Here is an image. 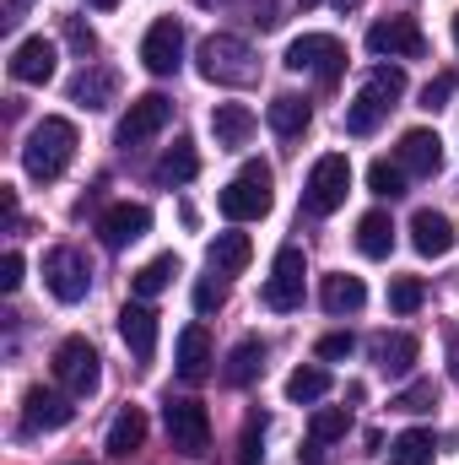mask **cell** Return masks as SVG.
<instances>
[{"instance_id":"f546056e","label":"cell","mask_w":459,"mask_h":465,"mask_svg":"<svg viewBox=\"0 0 459 465\" xmlns=\"http://www.w3.org/2000/svg\"><path fill=\"white\" fill-rule=\"evenodd\" d=\"M141 444H146V411H141V406H124L114 417V428H109V455L124 460V455H135Z\"/></svg>"},{"instance_id":"d4e9b609","label":"cell","mask_w":459,"mask_h":465,"mask_svg":"<svg viewBox=\"0 0 459 465\" xmlns=\"http://www.w3.org/2000/svg\"><path fill=\"white\" fill-rule=\"evenodd\" d=\"M259 373H265V341H259V336H243V341L228 351V368H222V379H228L232 390H243V384H254Z\"/></svg>"},{"instance_id":"7bdbcfd3","label":"cell","mask_w":459,"mask_h":465,"mask_svg":"<svg viewBox=\"0 0 459 465\" xmlns=\"http://www.w3.org/2000/svg\"><path fill=\"white\" fill-rule=\"evenodd\" d=\"M16 287H22V254L5 249L0 254V292H16Z\"/></svg>"},{"instance_id":"74e56055","label":"cell","mask_w":459,"mask_h":465,"mask_svg":"<svg viewBox=\"0 0 459 465\" xmlns=\"http://www.w3.org/2000/svg\"><path fill=\"white\" fill-rule=\"evenodd\" d=\"M259 460H265V417L254 411L243 422V439H238V465H259Z\"/></svg>"},{"instance_id":"484cf974","label":"cell","mask_w":459,"mask_h":465,"mask_svg":"<svg viewBox=\"0 0 459 465\" xmlns=\"http://www.w3.org/2000/svg\"><path fill=\"white\" fill-rule=\"evenodd\" d=\"M206 260H211L217 276H238V271L254 260V243H249V232H217L211 249H206Z\"/></svg>"},{"instance_id":"52a82bcc","label":"cell","mask_w":459,"mask_h":465,"mask_svg":"<svg viewBox=\"0 0 459 465\" xmlns=\"http://www.w3.org/2000/svg\"><path fill=\"white\" fill-rule=\"evenodd\" d=\"M303 276H308V260H303V249L298 243H287L281 254H276V265H270V276H265V309H276V314H292L298 303H303Z\"/></svg>"},{"instance_id":"5b68a950","label":"cell","mask_w":459,"mask_h":465,"mask_svg":"<svg viewBox=\"0 0 459 465\" xmlns=\"http://www.w3.org/2000/svg\"><path fill=\"white\" fill-rule=\"evenodd\" d=\"M346 190H351V163H346V152H325V157L308 168L303 212H308V217H330V212H341Z\"/></svg>"},{"instance_id":"681fc988","label":"cell","mask_w":459,"mask_h":465,"mask_svg":"<svg viewBox=\"0 0 459 465\" xmlns=\"http://www.w3.org/2000/svg\"><path fill=\"white\" fill-rule=\"evenodd\" d=\"M195 5H211V0H195Z\"/></svg>"},{"instance_id":"4fadbf2b","label":"cell","mask_w":459,"mask_h":465,"mask_svg":"<svg viewBox=\"0 0 459 465\" xmlns=\"http://www.w3.org/2000/svg\"><path fill=\"white\" fill-rule=\"evenodd\" d=\"M71 401H76V395H60V390L33 384V390L22 395V433H60V428L76 417Z\"/></svg>"},{"instance_id":"5bb4252c","label":"cell","mask_w":459,"mask_h":465,"mask_svg":"<svg viewBox=\"0 0 459 465\" xmlns=\"http://www.w3.org/2000/svg\"><path fill=\"white\" fill-rule=\"evenodd\" d=\"M173 119V98H162V93H146V98H135L130 109H124V119H119L114 141L119 146H141V141H151L162 124Z\"/></svg>"},{"instance_id":"ba28073f","label":"cell","mask_w":459,"mask_h":465,"mask_svg":"<svg viewBox=\"0 0 459 465\" xmlns=\"http://www.w3.org/2000/svg\"><path fill=\"white\" fill-rule=\"evenodd\" d=\"M341 65H346V49H341V38H330V33H303V38L287 44V71H314L325 87L341 76Z\"/></svg>"},{"instance_id":"f907efd6","label":"cell","mask_w":459,"mask_h":465,"mask_svg":"<svg viewBox=\"0 0 459 465\" xmlns=\"http://www.w3.org/2000/svg\"><path fill=\"white\" fill-rule=\"evenodd\" d=\"M303 5H314V0H303Z\"/></svg>"},{"instance_id":"8fae6325","label":"cell","mask_w":459,"mask_h":465,"mask_svg":"<svg viewBox=\"0 0 459 465\" xmlns=\"http://www.w3.org/2000/svg\"><path fill=\"white\" fill-rule=\"evenodd\" d=\"M44 282L60 303H82L87 287H93V265H87L82 249H49L44 254Z\"/></svg>"},{"instance_id":"b9f144b4","label":"cell","mask_w":459,"mask_h":465,"mask_svg":"<svg viewBox=\"0 0 459 465\" xmlns=\"http://www.w3.org/2000/svg\"><path fill=\"white\" fill-rule=\"evenodd\" d=\"M454 76H449V71H444V76H433V82H427V87H422V109H444V104H449V98H454Z\"/></svg>"},{"instance_id":"277c9868","label":"cell","mask_w":459,"mask_h":465,"mask_svg":"<svg viewBox=\"0 0 459 465\" xmlns=\"http://www.w3.org/2000/svg\"><path fill=\"white\" fill-rule=\"evenodd\" d=\"M54 379L65 384V395L93 401L98 384H103V357H98V347H93L87 336H65V341L54 347Z\"/></svg>"},{"instance_id":"3957f363","label":"cell","mask_w":459,"mask_h":465,"mask_svg":"<svg viewBox=\"0 0 459 465\" xmlns=\"http://www.w3.org/2000/svg\"><path fill=\"white\" fill-rule=\"evenodd\" d=\"M200 76L217 82V87H249V82L259 76V60H254V49H249L243 38L211 33V38L200 44Z\"/></svg>"},{"instance_id":"ee69618b","label":"cell","mask_w":459,"mask_h":465,"mask_svg":"<svg viewBox=\"0 0 459 465\" xmlns=\"http://www.w3.org/2000/svg\"><path fill=\"white\" fill-rule=\"evenodd\" d=\"M16 22H22V0H11V5H5V16H0V27H5V33H11V27H16Z\"/></svg>"},{"instance_id":"8d00e7d4","label":"cell","mask_w":459,"mask_h":465,"mask_svg":"<svg viewBox=\"0 0 459 465\" xmlns=\"http://www.w3.org/2000/svg\"><path fill=\"white\" fill-rule=\"evenodd\" d=\"M422 298H427V287H422L416 276H395V282H389V309H395V314H416Z\"/></svg>"},{"instance_id":"7dc6e473","label":"cell","mask_w":459,"mask_h":465,"mask_svg":"<svg viewBox=\"0 0 459 465\" xmlns=\"http://www.w3.org/2000/svg\"><path fill=\"white\" fill-rule=\"evenodd\" d=\"M87 5H98V11H114L119 0H87Z\"/></svg>"},{"instance_id":"c3c4849f","label":"cell","mask_w":459,"mask_h":465,"mask_svg":"<svg viewBox=\"0 0 459 465\" xmlns=\"http://www.w3.org/2000/svg\"><path fill=\"white\" fill-rule=\"evenodd\" d=\"M454 44H459V16H454Z\"/></svg>"},{"instance_id":"d590c367","label":"cell","mask_w":459,"mask_h":465,"mask_svg":"<svg viewBox=\"0 0 459 465\" xmlns=\"http://www.w3.org/2000/svg\"><path fill=\"white\" fill-rule=\"evenodd\" d=\"M367 190H373V195H384V201L405 195V168H400V163H389V157H378V163L367 168Z\"/></svg>"},{"instance_id":"603a6c76","label":"cell","mask_w":459,"mask_h":465,"mask_svg":"<svg viewBox=\"0 0 459 465\" xmlns=\"http://www.w3.org/2000/svg\"><path fill=\"white\" fill-rule=\"evenodd\" d=\"M173 362H179V379L200 384V379L211 373V336H206L200 325H190V331L179 336V351H173Z\"/></svg>"},{"instance_id":"ffe728a7","label":"cell","mask_w":459,"mask_h":465,"mask_svg":"<svg viewBox=\"0 0 459 465\" xmlns=\"http://www.w3.org/2000/svg\"><path fill=\"white\" fill-rule=\"evenodd\" d=\"M119 336H124V347H130L135 362H151V351H157V314L146 303H124L119 309Z\"/></svg>"},{"instance_id":"f6af8a7d","label":"cell","mask_w":459,"mask_h":465,"mask_svg":"<svg viewBox=\"0 0 459 465\" xmlns=\"http://www.w3.org/2000/svg\"><path fill=\"white\" fill-rule=\"evenodd\" d=\"M449 373H454V379H459V336H454V341H449Z\"/></svg>"},{"instance_id":"7c38bea8","label":"cell","mask_w":459,"mask_h":465,"mask_svg":"<svg viewBox=\"0 0 459 465\" xmlns=\"http://www.w3.org/2000/svg\"><path fill=\"white\" fill-rule=\"evenodd\" d=\"M179 60H184V27H179L173 16H157V22L146 27V38H141V65H146L151 76H173Z\"/></svg>"},{"instance_id":"ab89813d","label":"cell","mask_w":459,"mask_h":465,"mask_svg":"<svg viewBox=\"0 0 459 465\" xmlns=\"http://www.w3.org/2000/svg\"><path fill=\"white\" fill-rule=\"evenodd\" d=\"M222 303H228V287H222L217 276H206V282H195V309H200V314H217Z\"/></svg>"},{"instance_id":"44dd1931","label":"cell","mask_w":459,"mask_h":465,"mask_svg":"<svg viewBox=\"0 0 459 465\" xmlns=\"http://www.w3.org/2000/svg\"><path fill=\"white\" fill-rule=\"evenodd\" d=\"M195 173H200V152H195V141H190V135H179V141L157 157V168H151V179H157V184H168V190L190 184Z\"/></svg>"},{"instance_id":"7a4b0ae2","label":"cell","mask_w":459,"mask_h":465,"mask_svg":"<svg viewBox=\"0 0 459 465\" xmlns=\"http://www.w3.org/2000/svg\"><path fill=\"white\" fill-rule=\"evenodd\" d=\"M395 98H405V71L400 65H373V76L362 82V93L346 109V135H373L384 114L395 109Z\"/></svg>"},{"instance_id":"30bf717a","label":"cell","mask_w":459,"mask_h":465,"mask_svg":"<svg viewBox=\"0 0 459 465\" xmlns=\"http://www.w3.org/2000/svg\"><path fill=\"white\" fill-rule=\"evenodd\" d=\"M367 49L378 60H422L427 54V38L416 27V16H384L367 27Z\"/></svg>"},{"instance_id":"d6a6232c","label":"cell","mask_w":459,"mask_h":465,"mask_svg":"<svg viewBox=\"0 0 459 465\" xmlns=\"http://www.w3.org/2000/svg\"><path fill=\"white\" fill-rule=\"evenodd\" d=\"M325 390H330V373H325L319 362H303V368H292V373H287V401H298V406L319 401Z\"/></svg>"},{"instance_id":"4dcf8cb0","label":"cell","mask_w":459,"mask_h":465,"mask_svg":"<svg viewBox=\"0 0 459 465\" xmlns=\"http://www.w3.org/2000/svg\"><path fill=\"white\" fill-rule=\"evenodd\" d=\"M184 265H179V254H157V260H146L141 271H135V298H157V292H168V282L179 276Z\"/></svg>"},{"instance_id":"9c48e42d","label":"cell","mask_w":459,"mask_h":465,"mask_svg":"<svg viewBox=\"0 0 459 465\" xmlns=\"http://www.w3.org/2000/svg\"><path fill=\"white\" fill-rule=\"evenodd\" d=\"M162 428H168V444L179 455H206V444H211V417H206L200 401H168Z\"/></svg>"},{"instance_id":"cb8c5ba5","label":"cell","mask_w":459,"mask_h":465,"mask_svg":"<svg viewBox=\"0 0 459 465\" xmlns=\"http://www.w3.org/2000/svg\"><path fill=\"white\" fill-rule=\"evenodd\" d=\"M211 135H217V146L238 152V146H249V135H254V114H249L243 104H217V109H211Z\"/></svg>"},{"instance_id":"bcb514c9","label":"cell","mask_w":459,"mask_h":465,"mask_svg":"<svg viewBox=\"0 0 459 465\" xmlns=\"http://www.w3.org/2000/svg\"><path fill=\"white\" fill-rule=\"evenodd\" d=\"M356 5H362V0H336V11H341V16H346V11H356Z\"/></svg>"},{"instance_id":"d6986e66","label":"cell","mask_w":459,"mask_h":465,"mask_svg":"<svg viewBox=\"0 0 459 465\" xmlns=\"http://www.w3.org/2000/svg\"><path fill=\"white\" fill-rule=\"evenodd\" d=\"M411 243H416V254L444 260V254H454L459 232H454V223H449L444 212H416V217H411Z\"/></svg>"},{"instance_id":"e0dca14e","label":"cell","mask_w":459,"mask_h":465,"mask_svg":"<svg viewBox=\"0 0 459 465\" xmlns=\"http://www.w3.org/2000/svg\"><path fill=\"white\" fill-rule=\"evenodd\" d=\"M98 232H103L109 249H124V243H135V238L151 232V212L135 206V201H119V206H109V212L98 217Z\"/></svg>"},{"instance_id":"f35d334b","label":"cell","mask_w":459,"mask_h":465,"mask_svg":"<svg viewBox=\"0 0 459 465\" xmlns=\"http://www.w3.org/2000/svg\"><path fill=\"white\" fill-rule=\"evenodd\" d=\"M65 38H71V49L87 60V54H98V33L82 22V16H65Z\"/></svg>"},{"instance_id":"8992f818","label":"cell","mask_w":459,"mask_h":465,"mask_svg":"<svg viewBox=\"0 0 459 465\" xmlns=\"http://www.w3.org/2000/svg\"><path fill=\"white\" fill-rule=\"evenodd\" d=\"M270 212V168L265 163H243L238 179L222 190V217L228 223H259Z\"/></svg>"},{"instance_id":"4316f807","label":"cell","mask_w":459,"mask_h":465,"mask_svg":"<svg viewBox=\"0 0 459 465\" xmlns=\"http://www.w3.org/2000/svg\"><path fill=\"white\" fill-rule=\"evenodd\" d=\"M319 303H325V314H356L362 303H367V287H362V276H325L319 282Z\"/></svg>"},{"instance_id":"f1b7e54d","label":"cell","mask_w":459,"mask_h":465,"mask_svg":"<svg viewBox=\"0 0 459 465\" xmlns=\"http://www.w3.org/2000/svg\"><path fill=\"white\" fill-rule=\"evenodd\" d=\"M356 249H362L367 260H389V249H395V223H389V212H367V217L356 223Z\"/></svg>"},{"instance_id":"ac0fdd59","label":"cell","mask_w":459,"mask_h":465,"mask_svg":"<svg viewBox=\"0 0 459 465\" xmlns=\"http://www.w3.org/2000/svg\"><path fill=\"white\" fill-rule=\"evenodd\" d=\"M400 168L416 173V179H433L444 168V141L438 130H405L400 135Z\"/></svg>"},{"instance_id":"2e32d148","label":"cell","mask_w":459,"mask_h":465,"mask_svg":"<svg viewBox=\"0 0 459 465\" xmlns=\"http://www.w3.org/2000/svg\"><path fill=\"white\" fill-rule=\"evenodd\" d=\"M367 357H373V368H378V373L400 379V373H411V368H416L422 341H416V336H405V331H384V336H373V341H367Z\"/></svg>"},{"instance_id":"6da1fadb","label":"cell","mask_w":459,"mask_h":465,"mask_svg":"<svg viewBox=\"0 0 459 465\" xmlns=\"http://www.w3.org/2000/svg\"><path fill=\"white\" fill-rule=\"evenodd\" d=\"M71 157H76V124L60 114H44L27 130V141H22V168L38 184H54L71 168Z\"/></svg>"},{"instance_id":"9a60e30c","label":"cell","mask_w":459,"mask_h":465,"mask_svg":"<svg viewBox=\"0 0 459 465\" xmlns=\"http://www.w3.org/2000/svg\"><path fill=\"white\" fill-rule=\"evenodd\" d=\"M54 60H60V49H54L49 38H22V44L11 49V60H5V71H11V82H22V87H44V82H54Z\"/></svg>"},{"instance_id":"83f0119b","label":"cell","mask_w":459,"mask_h":465,"mask_svg":"<svg viewBox=\"0 0 459 465\" xmlns=\"http://www.w3.org/2000/svg\"><path fill=\"white\" fill-rule=\"evenodd\" d=\"M265 119H270V130H276V135H303V130H308V119H314V109H308V98L281 93V98H270Z\"/></svg>"},{"instance_id":"60d3db41","label":"cell","mask_w":459,"mask_h":465,"mask_svg":"<svg viewBox=\"0 0 459 465\" xmlns=\"http://www.w3.org/2000/svg\"><path fill=\"white\" fill-rule=\"evenodd\" d=\"M356 351V341L346 336V331H330V336H319V362H346Z\"/></svg>"},{"instance_id":"1f68e13d","label":"cell","mask_w":459,"mask_h":465,"mask_svg":"<svg viewBox=\"0 0 459 465\" xmlns=\"http://www.w3.org/2000/svg\"><path fill=\"white\" fill-rule=\"evenodd\" d=\"M433 455H438V444H433L427 428H405V433L389 444V465H433Z\"/></svg>"},{"instance_id":"7402d4cb","label":"cell","mask_w":459,"mask_h":465,"mask_svg":"<svg viewBox=\"0 0 459 465\" xmlns=\"http://www.w3.org/2000/svg\"><path fill=\"white\" fill-rule=\"evenodd\" d=\"M119 93V71L109 65H82V76L71 82V104H82V109H109Z\"/></svg>"},{"instance_id":"e575fe53","label":"cell","mask_w":459,"mask_h":465,"mask_svg":"<svg viewBox=\"0 0 459 465\" xmlns=\"http://www.w3.org/2000/svg\"><path fill=\"white\" fill-rule=\"evenodd\" d=\"M346 428H351V411L346 406H319L314 422H308V439L314 444H336V439H346Z\"/></svg>"},{"instance_id":"836d02e7","label":"cell","mask_w":459,"mask_h":465,"mask_svg":"<svg viewBox=\"0 0 459 465\" xmlns=\"http://www.w3.org/2000/svg\"><path fill=\"white\" fill-rule=\"evenodd\" d=\"M438 406V384L433 379H411L395 401H389V411H405V417H422V411H433Z\"/></svg>"}]
</instances>
